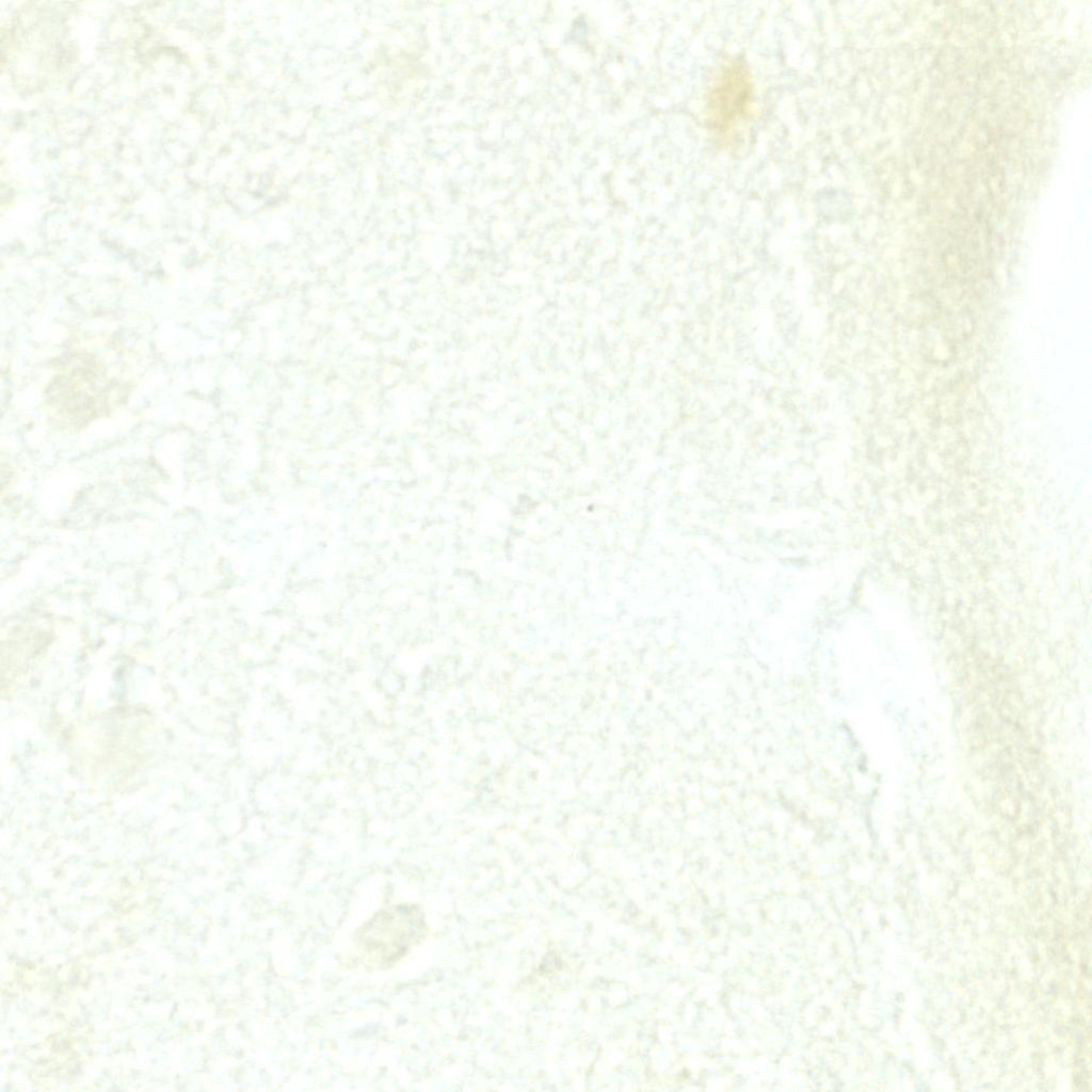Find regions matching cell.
<instances>
[{"mask_svg": "<svg viewBox=\"0 0 1092 1092\" xmlns=\"http://www.w3.org/2000/svg\"><path fill=\"white\" fill-rule=\"evenodd\" d=\"M427 934L424 914L418 904L385 906L354 933V943L379 968H390Z\"/></svg>", "mask_w": 1092, "mask_h": 1092, "instance_id": "cell-1", "label": "cell"}, {"mask_svg": "<svg viewBox=\"0 0 1092 1092\" xmlns=\"http://www.w3.org/2000/svg\"><path fill=\"white\" fill-rule=\"evenodd\" d=\"M753 84L749 69L740 62L725 65L716 77L707 99L711 126L719 132L733 128L750 108Z\"/></svg>", "mask_w": 1092, "mask_h": 1092, "instance_id": "cell-2", "label": "cell"}]
</instances>
